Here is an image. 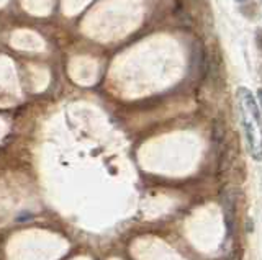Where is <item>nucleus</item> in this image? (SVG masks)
<instances>
[{
	"label": "nucleus",
	"mask_w": 262,
	"mask_h": 260,
	"mask_svg": "<svg viewBox=\"0 0 262 260\" xmlns=\"http://www.w3.org/2000/svg\"><path fill=\"white\" fill-rule=\"evenodd\" d=\"M231 166V159H229V151L226 149L221 154V160H220V174H226V170Z\"/></svg>",
	"instance_id": "nucleus-2"
},
{
	"label": "nucleus",
	"mask_w": 262,
	"mask_h": 260,
	"mask_svg": "<svg viewBox=\"0 0 262 260\" xmlns=\"http://www.w3.org/2000/svg\"><path fill=\"white\" fill-rule=\"evenodd\" d=\"M257 99H259V103L262 107V88H259V90H257Z\"/></svg>",
	"instance_id": "nucleus-3"
},
{
	"label": "nucleus",
	"mask_w": 262,
	"mask_h": 260,
	"mask_svg": "<svg viewBox=\"0 0 262 260\" xmlns=\"http://www.w3.org/2000/svg\"><path fill=\"white\" fill-rule=\"evenodd\" d=\"M226 136V128L221 120H215L211 125V139L215 144H221Z\"/></svg>",
	"instance_id": "nucleus-1"
},
{
	"label": "nucleus",
	"mask_w": 262,
	"mask_h": 260,
	"mask_svg": "<svg viewBox=\"0 0 262 260\" xmlns=\"http://www.w3.org/2000/svg\"><path fill=\"white\" fill-rule=\"evenodd\" d=\"M237 2H246V0H237Z\"/></svg>",
	"instance_id": "nucleus-4"
}]
</instances>
